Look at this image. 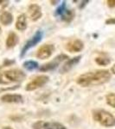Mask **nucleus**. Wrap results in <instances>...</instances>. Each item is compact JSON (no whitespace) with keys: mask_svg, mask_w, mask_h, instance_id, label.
<instances>
[{"mask_svg":"<svg viewBox=\"0 0 115 129\" xmlns=\"http://www.w3.org/2000/svg\"><path fill=\"white\" fill-rule=\"evenodd\" d=\"M111 78V72L108 70H97L89 72L78 77L76 82L82 87L97 86L107 83Z\"/></svg>","mask_w":115,"mask_h":129,"instance_id":"nucleus-1","label":"nucleus"},{"mask_svg":"<svg viewBox=\"0 0 115 129\" xmlns=\"http://www.w3.org/2000/svg\"><path fill=\"white\" fill-rule=\"evenodd\" d=\"M93 118L95 121L106 127L115 126V117L105 109H96L93 111Z\"/></svg>","mask_w":115,"mask_h":129,"instance_id":"nucleus-2","label":"nucleus"},{"mask_svg":"<svg viewBox=\"0 0 115 129\" xmlns=\"http://www.w3.org/2000/svg\"><path fill=\"white\" fill-rule=\"evenodd\" d=\"M26 75L19 69H11L5 72L0 75V84H10V83L21 82L25 78Z\"/></svg>","mask_w":115,"mask_h":129,"instance_id":"nucleus-3","label":"nucleus"},{"mask_svg":"<svg viewBox=\"0 0 115 129\" xmlns=\"http://www.w3.org/2000/svg\"><path fill=\"white\" fill-rule=\"evenodd\" d=\"M49 81V77L46 75H41V76L35 77L34 79H32L30 82H29L27 84L25 89L27 91H32L35 89H37L41 87H43V85L46 84Z\"/></svg>","mask_w":115,"mask_h":129,"instance_id":"nucleus-4","label":"nucleus"},{"mask_svg":"<svg viewBox=\"0 0 115 129\" xmlns=\"http://www.w3.org/2000/svg\"><path fill=\"white\" fill-rule=\"evenodd\" d=\"M33 129H67L64 125L59 122L53 121H43L38 120L32 125Z\"/></svg>","mask_w":115,"mask_h":129,"instance_id":"nucleus-5","label":"nucleus"},{"mask_svg":"<svg viewBox=\"0 0 115 129\" xmlns=\"http://www.w3.org/2000/svg\"><path fill=\"white\" fill-rule=\"evenodd\" d=\"M67 59H68V57L65 54H60L54 59L52 61L49 62V63H46L40 67L41 72H48V71H52L54 69H55L61 62H62L63 60H65Z\"/></svg>","mask_w":115,"mask_h":129,"instance_id":"nucleus-6","label":"nucleus"},{"mask_svg":"<svg viewBox=\"0 0 115 129\" xmlns=\"http://www.w3.org/2000/svg\"><path fill=\"white\" fill-rule=\"evenodd\" d=\"M42 39H43V32H42V31H37V32L34 35V36L25 43L24 48L22 49L21 57H23L30 48H31V47H35V45L38 44V43L42 41Z\"/></svg>","mask_w":115,"mask_h":129,"instance_id":"nucleus-7","label":"nucleus"},{"mask_svg":"<svg viewBox=\"0 0 115 129\" xmlns=\"http://www.w3.org/2000/svg\"><path fill=\"white\" fill-rule=\"evenodd\" d=\"M55 47L51 44H44L37 50L36 57L40 59H47L52 55Z\"/></svg>","mask_w":115,"mask_h":129,"instance_id":"nucleus-8","label":"nucleus"},{"mask_svg":"<svg viewBox=\"0 0 115 129\" xmlns=\"http://www.w3.org/2000/svg\"><path fill=\"white\" fill-rule=\"evenodd\" d=\"M28 14L30 16V19L34 21V22L39 20L42 17V16H43L41 7L38 5H35V4H32V5L29 6Z\"/></svg>","mask_w":115,"mask_h":129,"instance_id":"nucleus-9","label":"nucleus"},{"mask_svg":"<svg viewBox=\"0 0 115 129\" xmlns=\"http://www.w3.org/2000/svg\"><path fill=\"white\" fill-rule=\"evenodd\" d=\"M65 47L70 53H78L82 51V49L84 48V44L81 40H73L67 43Z\"/></svg>","mask_w":115,"mask_h":129,"instance_id":"nucleus-10","label":"nucleus"},{"mask_svg":"<svg viewBox=\"0 0 115 129\" xmlns=\"http://www.w3.org/2000/svg\"><path fill=\"white\" fill-rule=\"evenodd\" d=\"M81 59V56L79 55V56H76V57L68 59V61L62 66V68H61V70H60L61 73H66V72H69L74 66H76V64L79 63Z\"/></svg>","mask_w":115,"mask_h":129,"instance_id":"nucleus-11","label":"nucleus"},{"mask_svg":"<svg viewBox=\"0 0 115 129\" xmlns=\"http://www.w3.org/2000/svg\"><path fill=\"white\" fill-rule=\"evenodd\" d=\"M23 97L18 94H6L1 96V101L7 103H21Z\"/></svg>","mask_w":115,"mask_h":129,"instance_id":"nucleus-12","label":"nucleus"},{"mask_svg":"<svg viewBox=\"0 0 115 129\" xmlns=\"http://www.w3.org/2000/svg\"><path fill=\"white\" fill-rule=\"evenodd\" d=\"M16 28L20 31H24L27 28V18L24 14H21L18 16L16 22Z\"/></svg>","mask_w":115,"mask_h":129,"instance_id":"nucleus-13","label":"nucleus"},{"mask_svg":"<svg viewBox=\"0 0 115 129\" xmlns=\"http://www.w3.org/2000/svg\"><path fill=\"white\" fill-rule=\"evenodd\" d=\"M18 41V36L16 35V33L14 32H10L9 35H8V37L6 39V47L8 48H11V47H14L16 45Z\"/></svg>","mask_w":115,"mask_h":129,"instance_id":"nucleus-14","label":"nucleus"},{"mask_svg":"<svg viewBox=\"0 0 115 129\" xmlns=\"http://www.w3.org/2000/svg\"><path fill=\"white\" fill-rule=\"evenodd\" d=\"M13 22V16L9 11H3L0 15V22L4 25H10Z\"/></svg>","mask_w":115,"mask_h":129,"instance_id":"nucleus-15","label":"nucleus"},{"mask_svg":"<svg viewBox=\"0 0 115 129\" xmlns=\"http://www.w3.org/2000/svg\"><path fill=\"white\" fill-rule=\"evenodd\" d=\"M62 19L65 21L67 22H69L73 20V18L74 17V12L73 10H66L65 12L61 16Z\"/></svg>","mask_w":115,"mask_h":129,"instance_id":"nucleus-16","label":"nucleus"},{"mask_svg":"<svg viewBox=\"0 0 115 129\" xmlns=\"http://www.w3.org/2000/svg\"><path fill=\"white\" fill-rule=\"evenodd\" d=\"M24 67L28 71H33L38 67V63L34 60H28L24 63Z\"/></svg>","mask_w":115,"mask_h":129,"instance_id":"nucleus-17","label":"nucleus"},{"mask_svg":"<svg viewBox=\"0 0 115 129\" xmlns=\"http://www.w3.org/2000/svg\"><path fill=\"white\" fill-rule=\"evenodd\" d=\"M106 101L108 105L115 109V93H108L106 95Z\"/></svg>","mask_w":115,"mask_h":129,"instance_id":"nucleus-18","label":"nucleus"},{"mask_svg":"<svg viewBox=\"0 0 115 129\" xmlns=\"http://www.w3.org/2000/svg\"><path fill=\"white\" fill-rule=\"evenodd\" d=\"M95 62L99 66H107L111 63V60L110 59L106 57H98L95 59Z\"/></svg>","mask_w":115,"mask_h":129,"instance_id":"nucleus-19","label":"nucleus"},{"mask_svg":"<svg viewBox=\"0 0 115 129\" xmlns=\"http://www.w3.org/2000/svg\"><path fill=\"white\" fill-rule=\"evenodd\" d=\"M66 2H62V5L59 8H57V10H55V16H62V14L65 12L66 10Z\"/></svg>","mask_w":115,"mask_h":129,"instance_id":"nucleus-20","label":"nucleus"},{"mask_svg":"<svg viewBox=\"0 0 115 129\" xmlns=\"http://www.w3.org/2000/svg\"><path fill=\"white\" fill-rule=\"evenodd\" d=\"M9 5V1H6V0H0V12L3 11L6 7Z\"/></svg>","mask_w":115,"mask_h":129,"instance_id":"nucleus-21","label":"nucleus"},{"mask_svg":"<svg viewBox=\"0 0 115 129\" xmlns=\"http://www.w3.org/2000/svg\"><path fill=\"white\" fill-rule=\"evenodd\" d=\"M106 23L108 25H115V17L112 18H109L106 21Z\"/></svg>","mask_w":115,"mask_h":129,"instance_id":"nucleus-22","label":"nucleus"},{"mask_svg":"<svg viewBox=\"0 0 115 129\" xmlns=\"http://www.w3.org/2000/svg\"><path fill=\"white\" fill-rule=\"evenodd\" d=\"M106 3H107V5L111 8L115 7V0H108Z\"/></svg>","mask_w":115,"mask_h":129,"instance_id":"nucleus-23","label":"nucleus"},{"mask_svg":"<svg viewBox=\"0 0 115 129\" xmlns=\"http://www.w3.org/2000/svg\"><path fill=\"white\" fill-rule=\"evenodd\" d=\"M111 72H112V74L115 75V64L112 66V68H111Z\"/></svg>","mask_w":115,"mask_h":129,"instance_id":"nucleus-24","label":"nucleus"},{"mask_svg":"<svg viewBox=\"0 0 115 129\" xmlns=\"http://www.w3.org/2000/svg\"><path fill=\"white\" fill-rule=\"evenodd\" d=\"M3 129H12L10 126H5V127H3Z\"/></svg>","mask_w":115,"mask_h":129,"instance_id":"nucleus-25","label":"nucleus"},{"mask_svg":"<svg viewBox=\"0 0 115 129\" xmlns=\"http://www.w3.org/2000/svg\"><path fill=\"white\" fill-rule=\"evenodd\" d=\"M1 32H2V29H1V27H0V34H1Z\"/></svg>","mask_w":115,"mask_h":129,"instance_id":"nucleus-26","label":"nucleus"}]
</instances>
